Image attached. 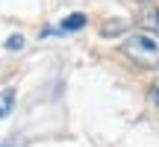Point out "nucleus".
<instances>
[{
    "mask_svg": "<svg viewBox=\"0 0 159 147\" xmlns=\"http://www.w3.org/2000/svg\"><path fill=\"white\" fill-rule=\"evenodd\" d=\"M0 147H15V144H0Z\"/></svg>",
    "mask_w": 159,
    "mask_h": 147,
    "instance_id": "nucleus-7",
    "label": "nucleus"
},
{
    "mask_svg": "<svg viewBox=\"0 0 159 147\" xmlns=\"http://www.w3.org/2000/svg\"><path fill=\"white\" fill-rule=\"evenodd\" d=\"M121 53L139 68H159V35L148 29H133L121 38Z\"/></svg>",
    "mask_w": 159,
    "mask_h": 147,
    "instance_id": "nucleus-1",
    "label": "nucleus"
},
{
    "mask_svg": "<svg viewBox=\"0 0 159 147\" xmlns=\"http://www.w3.org/2000/svg\"><path fill=\"white\" fill-rule=\"evenodd\" d=\"M80 27H85V15L83 12H74V15H68L62 21V29H80Z\"/></svg>",
    "mask_w": 159,
    "mask_h": 147,
    "instance_id": "nucleus-4",
    "label": "nucleus"
},
{
    "mask_svg": "<svg viewBox=\"0 0 159 147\" xmlns=\"http://www.w3.org/2000/svg\"><path fill=\"white\" fill-rule=\"evenodd\" d=\"M6 47H9V50H18V47H24V38H21V35H12Z\"/></svg>",
    "mask_w": 159,
    "mask_h": 147,
    "instance_id": "nucleus-5",
    "label": "nucleus"
},
{
    "mask_svg": "<svg viewBox=\"0 0 159 147\" xmlns=\"http://www.w3.org/2000/svg\"><path fill=\"white\" fill-rule=\"evenodd\" d=\"M150 97H153V103L159 106V85H153V91H150Z\"/></svg>",
    "mask_w": 159,
    "mask_h": 147,
    "instance_id": "nucleus-6",
    "label": "nucleus"
},
{
    "mask_svg": "<svg viewBox=\"0 0 159 147\" xmlns=\"http://www.w3.org/2000/svg\"><path fill=\"white\" fill-rule=\"evenodd\" d=\"M12 106H15V91L12 88H0V118H6V115L12 112Z\"/></svg>",
    "mask_w": 159,
    "mask_h": 147,
    "instance_id": "nucleus-3",
    "label": "nucleus"
},
{
    "mask_svg": "<svg viewBox=\"0 0 159 147\" xmlns=\"http://www.w3.org/2000/svg\"><path fill=\"white\" fill-rule=\"evenodd\" d=\"M139 21H142V29L159 35V6H144V12H142Z\"/></svg>",
    "mask_w": 159,
    "mask_h": 147,
    "instance_id": "nucleus-2",
    "label": "nucleus"
}]
</instances>
